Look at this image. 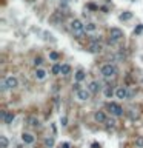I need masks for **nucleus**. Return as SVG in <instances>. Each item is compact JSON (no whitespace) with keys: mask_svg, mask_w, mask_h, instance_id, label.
Listing matches in <instances>:
<instances>
[{"mask_svg":"<svg viewBox=\"0 0 143 148\" xmlns=\"http://www.w3.org/2000/svg\"><path fill=\"white\" fill-rule=\"evenodd\" d=\"M71 29H72V34L77 37V39H80V37L85 34V31H86V29H85V25L82 23L78 19H74V20L71 22Z\"/></svg>","mask_w":143,"mask_h":148,"instance_id":"obj_1","label":"nucleus"},{"mask_svg":"<svg viewBox=\"0 0 143 148\" xmlns=\"http://www.w3.org/2000/svg\"><path fill=\"white\" fill-rule=\"evenodd\" d=\"M100 73L103 77L109 79V77H114V76L117 74V68H115V65H112V63H105V65L100 68Z\"/></svg>","mask_w":143,"mask_h":148,"instance_id":"obj_2","label":"nucleus"},{"mask_svg":"<svg viewBox=\"0 0 143 148\" xmlns=\"http://www.w3.org/2000/svg\"><path fill=\"white\" fill-rule=\"evenodd\" d=\"M18 86V80L17 77H14V76H8V77H5V80L2 83V91H6V90H14Z\"/></svg>","mask_w":143,"mask_h":148,"instance_id":"obj_3","label":"nucleus"},{"mask_svg":"<svg viewBox=\"0 0 143 148\" xmlns=\"http://www.w3.org/2000/svg\"><path fill=\"white\" fill-rule=\"evenodd\" d=\"M108 108H109V111H111L112 116H115V117L123 116V108L120 107L119 104H115V102H111V104H108Z\"/></svg>","mask_w":143,"mask_h":148,"instance_id":"obj_4","label":"nucleus"},{"mask_svg":"<svg viewBox=\"0 0 143 148\" xmlns=\"http://www.w3.org/2000/svg\"><path fill=\"white\" fill-rule=\"evenodd\" d=\"M89 52H100L101 51V45H100V37L99 39H92L91 42H89Z\"/></svg>","mask_w":143,"mask_h":148,"instance_id":"obj_5","label":"nucleus"},{"mask_svg":"<svg viewBox=\"0 0 143 148\" xmlns=\"http://www.w3.org/2000/svg\"><path fill=\"white\" fill-rule=\"evenodd\" d=\"M76 94H77V99H78V100H82V102L89 100V97H91V91H89L88 88H82V90H78Z\"/></svg>","mask_w":143,"mask_h":148,"instance_id":"obj_6","label":"nucleus"},{"mask_svg":"<svg viewBox=\"0 0 143 148\" xmlns=\"http://www.w3.org/2000/svg\"><path fill=\"white\" fill-rule=\"evenodd\" d=\"M122 37H123V31L120 28H115V26H114V28L109 29V39H112L114 42H117V40L122 39Z\"/></svg>","mask_w":143,"mask_h":148,"instance_id":"obj_7","label":"nucleus"},{"mask_svg":"<svg viewBox=\"0 0 143 148\" xmlns=\"http://www.w3.org/2000/svg\"><path fill=\"white\" fill-rule=\"evenodd\" d=\"M14 117H16V114H14L13 111H2V119H3V122H5L6 125L13 123Z\"/></svg>","mask_w":143,"mask_h":148,"instance_id":"obj_8","label":"nucleus"},{"mask_svg":"<svg viewBox=\"0 0 143 148\" xmlns=\"http://www.w3.org/2000/svg\"><path fill=\"white\" fill-rule=\"evenodd\" d=\"M115 96H117V99H128L129 97V93H128V90L125 86H119L115 90Z\"/></svg>","mask_w":143,"mask_h":148,"instance_id":"obj_9","label":"nucleus"},{"mask_svg":"<svg viewBox=\"0 0 143 148\" xmlns=\"http://www.w3.org/2000/svg\"><path fill=\"white\" fill-rule=\"evenodd\" d=\"M22 140H23V143H26V145H32L36 139H34V136L31 133H23L22 134Z\"/></svg>","mask_w":143,"mask_h":148,"instance_id":"obj_10","label":"nucleus"},{"mask_svg":"<svg viewBox=\"0 0 143 148\" xmlns=\"http://www.w3.org/2000/svg\"><path fill=\"white\" fill-rule=\"evenodd\" d=\"M88 90L91 91V94H97V93H99V90H100V83L96 82V80H92V82L88 85Z\"/></svg>","mask_w":143,"mask_h":148,"instance_id":"obj_11","label":"nucleus"},{"mask_svg":"<svg viewBox=\"0 0 143 148\" xmlns=\"http://www.w3.org/2000/svg\"><path fill=\"white\" fill-rule=\"evenodd\" d=\"M94 119H96V122H99V123H105L108 120L103 111H97L96 114H94Z\"/></svg>","mask_w":143,"mask_h":148,"instance_id":"obj_12","label":"nucleus"},{"mask_svg":"<svg viewBox=\"0 0 143 148\" xmlns=\"http://www.w3.org/2000/svg\"><path fill=\"white\" fill-rule=\"evenodd\" d=\"M34 76H36L37 80H45V79H46V71L42 70V68H37L36 73H34Z\"/></svg>","mask_w":143,"mask_h":148,"instance_id":"obj_13","label":"nucleus"},{"mask_svg":"<svg viewBox=\"0 0 143 148\" xmlns=\"http://www.w3.org/2000/svg\"><path fill=\"white\" fill-rule=\"evenodd\" d=\"M115 94V91H114V88L112 86H105V90H103V96L106 97V99H111L112 96Z\"/></svg>","mask_w":143,"mask_h":148,"instance_id":"obj_14","label":"nucleus"},{"mask_svg":"<svg viewBox=\"0 0 143 148\" xmlns=\"http://www.w3.org/2000/svg\"><path fill=\"white\" fill-rule=\"evenodd\" d=\"M60 74H62V76H69V74H71V66L68 65V63H63V65H62V71H60Z\"/></svg>","mask_w":143,"mask_h":148,"instance_id":"obj_15","label":"nucleus"},{"mask_svg":"<svg viewBox=\"0 0 143 148\" xmlns=\"http://www.w3.org/2000/svg\"><path fill=\"white\" fill-rule=\"evenodd\" d=\"M9 145V140L6 136H0V148H8Z\"/></svg>","mask_w":143,"mask_h":148,"instance_id":"obj_16","label":"nucleus"},{"mask_svg":"<svg viewBox=\"0 0 143 148\" xmlns=\"http://www.w3.org/2000/svg\"><path fill=\"white\" fill-rule=\"evenodd\" d=\"M85 77H86V74H85V71H83V70H78L77 73H76V80H77V82L85 80Z\"/></svg>","mask_w":143,"mask_h":148,"instance_id":"obj_17","label":"nucleus"},{"mask_svg":"<svg viewBox=\"0 0 143 148\" xmlns=\"http://www.w3.org/2000/svg\"><path fill=\"white\" fill-rule=\"evenodd\" d=\"M85 29H86V31H89V33H94V31L97 29V25L92 23V22H89V23L85 25Z\"/></svg>","mask_w":143,"mask_h":148,"instance_id":"obj_18","label":"nucleus"},{"mask_svg":"<svg viewBox=\"0 0 143 148\" xmlns=\"http://www.w3.org/2000/svg\"><path fill=\"white\" fill-rule=\"evenodd\" d=\"M28 123L31 125V127H39V119H36L34 116L28 117Z\"/></svg>","mask_w":143,"mask_h":148,"instance_id":"obj_19","label":"nucleus"},{"mask_svg":"<svg viewBox=\"0 0 143 148\" xmlns=\"http://www.w3.org/2000/svg\"><path fill=\"white\" fill-rule=\"evenodd\" d=\"M51 71H52V74H60V71H62V65H59V63H55V65H52Z\"/></svg>","mask_w":143,"mask_h":148,"instance_id":"obj_20","label":"nucleus"},{"mask_svg":"<svg viewBox=\"0 0 143 148\" xmlns=\"http://www.w3.org/2000/svg\"><path fill=\"white\" fill-rule=\"evenodd\" d=\"M135 147H137V148H143V136L135 137Z\"/></svg>","mask_w":143,"mask_h":148,"instance_id":"obj_21","label":"nucleus"},{"mask_svg":"<svg viewBox=\"0 0 143 148\" xmlns=\"http://www.w3.org/2000/svg\"><path fill=\"white\" fill-rule=\"evenodd\" d=\"M49 59H51V60H54V62H57V60L60 59V56H59L55 51H51V52H49Z\"/></svg>","mask_w":143,"mask_h":148,"instance_id":"obj_22","label":"nucleus"},{"mask_svg":"<svg viewBox=\"0 0 143 148\" xmlns=\"http://www.w3.org/2000/svg\"><path fill=\"white\" fill-rule=\"evenodd\" d=\"M129 19H131V13H125L120 16V20H129Z\"/></svg>","mask_w":143,"mask_h":148,"instance_id":"obj_23","label":"nucleus"},{"mask_svg":"<svg viewBox=\"0 0 143 148\" xmlns=\"http://www.w3.org/2000/svg\"><path fill=\"white\" fill-rule=\"evenodd\" d=\"M34 65H36V66L42 65V57H36V59H34Z\"/></svg>","mask_w":143,"mask_h":148,"instance_id":"obj_24","label":"nucleus"},{"mask_svg":"<svg viewBox=\"0 0 143 148\" xmlns=\"http://www.w3.org/2000/svg\"><path fill=\"white\" fill-rule=\"evenodd\" d=\"M72 90L76 91V93H77L78 90H82V88H80V82H76V83H74V85H72Z\"/></svg>","mask_w":143,"mask_h":148,"instance_id":"obj_25","label":"nucleus"},{"mask_svg":"<svg viewBox=\"0 0 143 148\" xmlns=\"http://www.w3.org/2000/svg\"><path fill=\"white\" fill-rule=\"evenodd\" d=\"M60 122H62V127H66V125H68V119H66V116H62Z\"/></svg>","mask_w":143,"mask_h":148,"instance_id":"obj_26","label":"nucleus"},{"mask_svg":"<svg viewBox=\"0 0 143 148\" xmlns=\"http://www.w3.org/2000/svg\"><path fill=\"white\" fill-rule=\"evenodd\" d=\"M52 145H54V139H46V147H52Z\"/></svg>","mask_w":143,"mask_h":148,"instance_id":"obj_27","label":"nucleus"},{"mask_svg":"<svg viewBox=\"0 0 143 148\" xmlns=\"http://www.w3.org/2000/svg\"><path fill=\"white\" fill-rule=\"evenodd\" d=\"M106 123H108V125H111V127H114L115 120H114V119H108V120H106Z\"/></svg>","mask_w":143,"mask_h":148,"instance_id":"obj_28","label":"nucleus"},{"mask_svg":"<svg viewBox=\"0 0 143 148\" xmlns=\"http://www.w3.org/2000/svg\"><path fill=\"white\" fill-rule=\"evenodd\" d=\"M91 147H92V148H100V145H99V143H96V142H94Z\"/></svg>","mask_w":143,"mask_h":148,"instance_id":"obj_29","label":"nucleus"},{"mask_svg":"<svg viewBox=\"0 0 143 148\" xmlns=\"http://www.w3.org/2000/svg\"><path fill=\"white\" fill-rule=\"evenodd\" d=\"M63 2H69V0H63Z\"/></svg>","mask_w":143,"mask_h":148,"instance_id":"obj_30","label":"nucleus"}]
</instances>
